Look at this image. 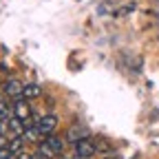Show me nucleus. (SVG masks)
Masks as SVG:
<instances>
[{
  "label": "nucleus",
  "mask_w": 159,
  "mask_h": 159,
  "mask_svg": "<svg viewBox=\"0 0 159 159\" xmlns=\"http://www.w3.org/2000/svg\"><path fill=\"white\" fill-rule=\"evenodd\" d=\"M11 115L22 119V122H27V119L31 117V106H29V99H25L22 95L20 97H13V106H11Z\"/></svg>",
  "instance_id": "obj_1"
},
{
  "label": "nucleus",
  "mask_w": 159,
  "mask_h": 159,
  "mask_svg": "<svg viewBox=\"0 0 159 159\" xmlns=\"http://www.w3.org/2000/svg\"><path fill=\"white\" fill-rule=\"evenodd\" d=\"M97 152V146H95V142L91 137H84V139H80V142H75V155L77 157H84V159H89V157H93Z\"/></svg>",
  "instance_id": "obj_2"
},
{
  "label": "nucleus",
  "mask_w": 159,
  "mask_h": 159,
  "mask_svg": "<svg viewBox=\"0 0 159 159\" xmlns=\"http://www.w3.org/2000/svg\"><path fill=\"white\" fill-rule=\"evenodd\" d=\"M55 128H57V115L49 113V115H44V117L38 119V130H40V135L47 137V135H51Z\"/></svg>",
  "instance_id": "obj_3"
},
{
  "label": "nucleus",
  "mask_w": 159,
  "mask_h": 159,
  "mask_svg": "<svg viewBox=\"0 0 159 159\" xmlns=\"http://www.w3.org/2000/svg\"><path fill=\"white\" fill-rule=\"evenodd\" d=\"M22 133H25V122L11 115V117L7 119V137H9V139H11V137H22Z\"/></svg>",
  "instance_id": "obj_4"
},
{
  "label": "nucleus",
  "mask_w": 159,
  "mask_h": 159,
  "mask_svg": "<svg viewBox=\"0 0 159 159\" xmlns=\"http://www.w3.org/2000/svg\"><path fill=\"white\" fill-rule=\"evenodd\" d=\"M22 86L25 84H20L18 82V80H7V82H5V95L7 97H20V95H22Z\"/></svg>",
  "instance_id": "obj_5"
},
{
  "label": "nucleus",
  "mask_w": 159,
  "mask_h": 159,
  "mask_svg": "<svg viewBox=\"0 0 159 159\" xmlns=\"http://www.w3.org/2000/svg\"><path fill=\"white\" fill-rule=\"evenodd\" d=\"M84 137H89V130L84 128V126H71L69 128V133H66V139L69 142H80V139H84Z\"/></svg>",
  "instance_id": "obj_6"
},
{
  "label": "nucleus",
  "mask_w": 159,
  "mask_h": 159,
  "mask_svg": "<svg viewBox=\"0 0 159 159\" xmlns=\"http://www.w3.org/2000/svg\"><path fill=\"white\" fill-rule=\"evenodd\" d=\"M40 95H42V89H40V84L29 82V84L22 86V97H25V99H35V97H40Z\"/></svg>",
  "instance_id": "obj_7"
},
{
  "label": "nucleus",
  "mask_w": 159,
  "mask_h": 159,
  "mask_svg": "<svg viewBox=\"0 0 159 159\" xmlns=\"http://www.w3.org/2000/svg\"><path fill=\"white\" fill-rule=\"evenodd\" d=\"M44 142H47V144H49L57 155H62V150H64V142H62V139H60L57 135H53V133H51V135H47V137H44Z\"/></svg>",
  "instance_id": "obj_8"
},
{
  "label": "nucleus",
  "mask_w": 159,
  "mask_h": 159,
  "mask_svg": "<svg viewBox=\"0 0 159 159\" xmlns=\"http://www.w3.org/2000/svg\"><path fill=\"white\" fill-rule=\"evenodd\" d=\"M22 139H25V142H38V139H40V130H38V124H35V126H25Z\"/></svg>",
  "instance_id": "obj_9"
},
{
  "label": "nucleus",
  "mask_w": 159,
  "mask_h": 159,
  "mask_svg": "<svg viewBox=\"0 0 159 159\" xmlns=\"http://www.w3.org/2000/svg\"><path fill=\"white\" fill-rule=\"evenodd\" d=\"M38 152L42 155L44 159H55V157H60V155H57V152H55V150H53V148H51L47 142H40V146H38Z\"/></svg>",
  "instance_id": "obj_10"
},
{
  "label": "nucleus",
  "mask_w": 159,
  "mask_h": 159,
  "mask_svg": "<svg viewBox=\"0 0 159 159\" xmlns=\"http://www.w3.org/2000/svg\"><path fill=\"white\" fill-rule=\"evenodd\" d=\"M7 146H9V150H11L13 155H18L20 150H25V139H22V137H11Z\"/></svg>",
  "instance_id": "obj_11"
},
{
  "label": "nucleus",
  "mask_w": 159,
  "mask_h": 159,
  "mask_svg": "<svg viewBox=\"0 0 159 159\" xmlns=\"http://www.w3.org/2000/svg\"><path fill=\"white\" fill-rule=\"evenodd\" d=\"M11 117V108L5 99H0V119H9Z\"/></svg>",
  "instance_id": "obj_12"
},
{
  "label": "nucleus",
  "mask_w": 159,
  "mask_h": 159,
  "mask_svg": "<svg viewBox=\"0 0 159 159\" xmlns=\"http://www.w3.org/2000/svg\"><path fill=\"white\" fill-rule=\"evenodd\" d=\"M13 157V152L9 150V146L7 144H0V159H11Z\"/></svg>",
  "instance_id": "obj_13"
},
{
  "label": "nucleus",
  "mask_w": 159,
  "mask_h": 159,
  "mask_svg": "<svg viewBox=\"0 0 159 159\" xmlns=\"http://www.w3.org/2000/svg\"><path fill=\"white\" fill-rule=\"evenodd\" d=\"M13 157H16V159H33V155H31V152H25V150H20V152L13 155Z\"/></svg>",
  "instance_id": "obj_14"
},
{
  "label": "nucleus",
  "mask_w": 159,
  "mask_h": 159,
  "mask_svg": "<svg viewBox=\"0 0 159 159\" xmlns=\"http://www.w3.org/2000/svg\"><path fill=\"white\" fill-rule=\"evenodd\" d=\"M33 159H44V157L40 155V152H33Z\"/></svg>",
  "instance_id": "obj_15"
},
{
  "label": "nucleus",
  "mask_w": 159,
  "mask_h": 159,
  "mask_svg": "<svg viewBox=\"0 0 159 159\" xmlns=\"http://www.w3.org/2000/svg\"><path fill=\"white\" fill-rule=\"evenodd\" d=\"M69 159H84V157H77V155H73V157H69Z\"/></svg>",
  "instance_id": "obj_16"
},
{
  "label": "nucleus",
  "mask_w": 159,
  "mask_h": 159,
  "mask_svg": "<svg viewBox=\"0 0 159 159\" xmlns=\"http://www.w3.org/2000/svg\"><path fill=\"white\" fill-rule=\"evenodd\" d=\"M106 159H117V157H106Z\"/></svg>",
  "instance_id": "obj_17"
}]
</instances>
